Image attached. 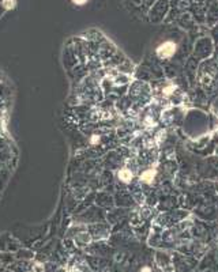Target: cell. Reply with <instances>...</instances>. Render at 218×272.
Returning a JSON list of instances; mask_svg holds the SVG:
<instances>
[{
  "label": "cell",
  "mask_w": 218,
  "mask_h": 272,
  "mask_svg": "<svg viewBox=\"0 0 218 272\" xmlns=\"http://www.w3.org/2000/svg\"><path fill=\"white\" fill-rule=\"evenodd\" d=\"M179 49H180V41L174 38V36H167L155 47L154 53L160 60H171L176 56Z\"/></svg>",
  "instance_id": "cell-1"
},
{
  "label": "cell",
  "mask_w": 218,
  "mask_h": 272,
  "mask_svg": "<svg viewBox=\"0 0 218 272\" xmlns=\"http://www.w3.org/2000/svg\"><path fill=\"white\" fill-rule=\"evenodd\" d=\"M177 25L182 29H187V30H190V29L195 28V19L194 16L188 14V12H182L180 15L177 16V19H176Z\"/></svg>",
  "instance_id": "cell-3"
},
{
  "label": "cell",
  "mask_w": 218,
  "mask_h": 272,
  "mask_svg": "<svg viewBox=\"0 0 218 272\" xmlns=\"http://www.w3.org/2000/svg\"><path fill=\"white\" fill-rule=\"evenodd\" d=\"M169 10H171L169 0H155V3L147 11V16L153 24H161L164 20H167Z\"/></svg>",
  "instance_id": "cell-2"
},
{
  "label": "cell",
  "mask_w": 218,
  "mask_h": 272,
  "mask_svg": "<svg viewBox=\"0 0 218 272\" xmlns=\"http://www.w3.org/2000/svg\"><path fill=\"white\" fill-rule=\"evenodd\" d=\"M154 3H155V0H141V6H143V7L146 8L147 11L150 10V7Z\"/></svg>",
  "instance_id": "cell-6"
},
{
  "label": "cell",
  "mask_w": 218,
  "mask_h": 272,
  "mask_svg": "<svg viewBox=\"0 0 218 272\" xmlns=\"http://www.w3.org/2000/svg\"><path fill=\"white\" fill-rule=\"evenodd\" d=\"M87 0H72V3L76 4V6H84L86 3Z\"/></svg>",
  "instance_id": "cell-7"
},
{
  "label": "cell",
  "mask_w": 218,
  "mask_h": 272,
  "mask_svg": "<svg viewBox=\"0 0 218 272\" xmlns=\"http://www.w3.org/2000/svg\"><path fill=\"white\" fill-rule=\"evenodd\" d=\"M119 178L124 182H130L132 180V172L130 169H127V168H123L119 172Z\"/></svg>",
  "instance_id": "cell-5"
},
{
  "label": "cell",
  "mask_w": 218,
  "mask_h": 272,
  "mask_svg": "<svg viewBox=\"0 0 218 272\" xmlns=\"http://www.w3.org/2000/svg\"><path fill=\"white\" fill-rule=\"evenodd\" d=\"M155 174H157V170L155 169H146L145 172L141 173L139 178H141V181L145 182V184H153L155 180Z\"/></svg>",
  "instance_id": "cell-4"
}]
</instances>
